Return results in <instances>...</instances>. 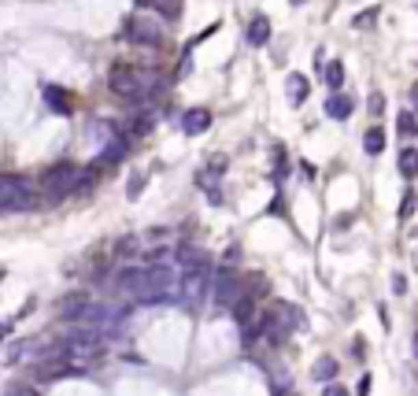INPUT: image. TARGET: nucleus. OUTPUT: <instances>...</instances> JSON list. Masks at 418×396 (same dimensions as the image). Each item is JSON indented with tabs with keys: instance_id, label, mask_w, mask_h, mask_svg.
Segmentation results:
<instances>
[{
	"instance_id": "obj_1",
	"label": "nucleus",
	"mask_w": 418,
	"mask_h": 396,
	"mask_svg": "<svg viewBox=\"0 0 418 396\" xmlns=\"http://www.w3.org/2000/svg\"><path fill=\"white\" fill-rule=\"evenodd\" d=\"M107 86H112L115 97L122 100H144V97H156V89L163 86L156 71H141V67H115L112 78H107Z\"/></svg>"
},
{
	"instance_id": "obj_2",
	"label": "nucleus",
	"mask_w": 418,
	"mask_h": 396,
	"mask_svg": "<svg viewBox=\"0 0 418 396\" xmlns=\"http://www.w3.org/2000/svg\"><path fill=\"white\" fill-rule=\"evenodd\" d=\"M122 38L133 45H144V49H159L163 45V23L152 12H133L130 19L122 23Z\"/></svg>"
},
{
	"instance_id": "obj_3",
	"label": "nucleus",
	"mask_w": 418,
	"mask_h": 396,
	"mask_svg": "<svg viewBox=\"0 0 418 396\" xmlns=\"http://www.w3.org/2000/svg\"><path fill=\"white\" fill-rule=\"evenodd\" d=\"M89 178H93V167L81 171V167H75V163H52V167L41 174V186L49 189L52 197H60V193H70V189L86 186Z\"/></svg>"
},
{
	"instance_id": "obj_4",
	"label": "nucleus",
	"mask_w": 418,
	"mask_h": 396,
	"mask_svg": "<svg viewBox=\"0 0 418 396\" xmlns=\"http://www.w3.org/2000/svg\"><path fill=\"white\" fill-rule=\"evenodd\" d=\"M34 204H38V197H34V186L26 178H15V174L0 178V211H26Z\"/></svg>"
},
{
	"instance_id": "obj_5",
	"label": "nucleus",
	"mask_w": 418,
	"mask_h": 396,
	"mask_svg": "<svg viewBox=\"0 0 418 396\" xmlns=\"http://www.w3.org/2000/svg\"><path fill=\"white\" fill-rule=\"evenodd\" d=\"M241 274L237 271H211V282H207V300L219 304V308H230L233 300H241Z\"/></svg>"
},
{
	"instance_id": "obj_6",
	"label": "nucleus",
	"mask_w": 418,
	"mask_h": 396,
	"mask_svg": "<svg viewBox=\"0 0 418 396\" xmlns=\"http://www.w3.org/2000/svg\"><path fill=\"white\" fill-rule=\"evenodd\" d=\"M267 319L274 322L278 330H304V315L293 308V304H285V300H270V311H267Z\"/></svg>"
},
{
	"instance_id": "obj_7",
	"label": "nucleus",
	"mask_w": 418,
	"mask_h": 396,
	"mask_svg": "<svg viewBox=\"0 0 418 396\" xmlns=\"http://www.w3.org/2000/svg\"><path fill=\"white\" fill-rule=\"evenodd\" d=\"M174 260H178V271H207V267H211V256L200 252L193 245H185V241L174 248Z\"/></svg>"
},
{
	"instance_id": "obj_8",
	"label": "nucleus",
	"mask_w": 418,
	"mask_h": 396,
	"mask_svg": "<svg viewBox=\"0 0 418 396\" xmlns=\"http://www.w3.org/2000/svg\"><path fill=\"white\" fill-rule=\"evenodd\" d=\"M204 130H211V112H207V108H189V112L181 115V134L196 137Z\"/></svg>"
},
{
	"instance_id": "obj_9",
	"label": "nucleus",
	"mask_w": 418,
	"mask_h": 396,
	"mask_svg": "<svg viewBox=\"0 0 418 396\" xmlns=\"http://www.w3.org/2000/svg\"><path fill=\"white\" fill-rule=\"evenodd\" d=\"M86 308H89V297H86V293H70V297H63V304H60V319H67V322H81Z\"/></svg>"
},
{
	"instance_id": "obj_10",
	"label": "nucleus",
	"mask_w": 418,
	"mask_h": 396,
	"mask_svg": "<svg viewBox=\"0 0 418 396\" xmlns=\"http://www.w3.org/2000/svg\"><path fill=\"white\" fill-rule=\"evenodd\" d=\"M285 93H289V104L300 108L307 100V93H311V82H307L304 75H289L285 78Z\"/></svg>"
},
{
	"instance_id": "obj_11",
	"label": "nucleus",
	"mask_w": 418,
	"mask_h": 396,
	"mask_svg": "<svg viewBox=\"0 0 418 396\" xmlns=\"http://www.w3.org/2000/svg\"><path fill=\"white\" fill-rule=\"evenodd\" d=\"M244 38H248V45H256V49L267 45L270 41V19L267 15H256V19L248 23V34H244Z\"/></svg>"
},
{
	"instance_id": "obj_12",
	"label": "nucleus",
	"mask_w": 418,
	"mask_h": 396,
	"mask_svg": "<svg viewBox=\"0 0 418 396\" xmlns=\"http://www.w3.org/2000/svg\"><path fill=\"white\" fill-rule=\"evenodd\" d=\"M352 108H356V104H352V97H344V93H330V97H326V115H330V119H348Z\"/></svg>"
},
{
	"instance_id": "obj_13",
	"label": "nucleus",
	"mask_w": 418,
	"mask_h": 396,
	"mask_svg": "<svg viewBox=\"0 0 418 396\" xmlns=\"http://www.w3.org/2000/svg\"><path fill=\"white\" fill-rule=\"evenodd\" d=\"M230 308H233V319H237V326H244V322L256 319V300H252L248 293H241V300H233Z\"/></svg>"
},
{
	"instance_id": "obj_14",
	"label": "nucleus",
	"mask_w": 418,
	"mask_h": 396,
	"mask_svg": "<svg viewBox=\"0 0 418 396\" xmlns=\"http://www.w3.org/2000/svg\"><path fill=\"white\" fill-rule=\"evenodd\" d=\"M44 100H49L52 112H63V115L70 112V97H67V89H60V86H49V89H44Z\"/></svg>"
},
{
	"instance_id": "obj_15",
	"label": "nucleus",
	"mask_w": 418,
	"mask_h": 396,
	"mask_svg": "<svg viewBox=\"0 0 418 396\" xmlns=\"http://www.w3.org/2000/svg\"><path fill=\"white\" fill-rule=\"evenodd\" d=\"M363 149H367V156L385 152V130H381V126H370V130L363 134Z\"/></svg>"
},
{
	"instance_id": "obj_16",
	"label": "nucleus",
	"mask_w": 418,
	"mask_h": 396,
	"mask_svg": "<svg viewBox=\"0 0 418 396\" xmlns=\"http://www.w3.org/2000/svg\"><path fill=\"white\" fill-rule=\"evenodd\" d=\"M311 378H315V382H333V378H337V359L322 356L319 363L311 367Z\"/></svg>"
},
{
	"instance_id": "obj_17",
	"label": "nucleus",
	"mask_w": 418,
	"mask_h": 396,
	"mask_svg": "<svg viewBox=\"0 0 418 396\" xmlns=\"http://www.w3.org/2000/svg\"><path fill=\"white\" fill-rule=\"evenodd\" d=\"M400 174H404V178H418V149L400 152Z\"/></svg>"
},
{
	"instance_id": "obj_18",
	"label": "nucleus",
	"mask_w": 418,
	"mask_h": 396,
	"mask_svg": "<svg viewBox=\"0 0 418 396\" xmlns=\"http://www.w3.org/2000/svg\"><path fill=\"white\" fill-rule=\"evenodd\" d=\"M326 86H330V93H341V86H344V67L337 60L326 67Z\"/></svg>"
},
{
	"instance_id": "obj_19",
	"label": "nucleus",
	"mask_w": 418,
	"mask_h": 396,
	"mask_svg": "<svg viewBox=\"0 0 418 396\" xmlns=\"http://www.w3.org/2000/svg\"><path fill=\"white\" fill-rule=\"evenodd\" d=\"M152 8H156L159 15H167V19H178L181 15V0H152Z\"/></svg>"
},
{
	"instance_id": "obj_20",
	"label": "nucleus",
	"mask_w": 418,
	"mask_h": 396,
	"mask_svg": "<svg viewBox=\"0 0 418 396\" xmlns=\"http://www.w3.org/2000/svg\"><path fill=\"white\" fill-rule=\"evenodd\" d=\"M374 23H378V4H374V8H367L363 15H356V19H352V26H356V30H370Z\"/></svg>"
},
{
	"instance_id": "obj_21",
	"label": "nucleus",
	"mask_w": 418,
	"mask_h": 396,
	"mask_svg": "<svg viewBox=\"0 0 418 396\" xmlns=\"http://www.w3.org/2000/svg\"><path fill=\"white\" fill-rule=\"evenodd\" d=\"M396 126H400V134H404V137H415V134H418V123H415V115H411V112H400Z\"/></svg>"
},
{
	"instance_id": "obj_22",
	"label": "nucleus",
	"mask_w": 418,
	"mask_h": 396,
	"mask_svg": "<svg viewBox=\"0 0 418 396\" xmlns=\"http://www.w3.org/2000/svg\"><path fill=\"white\" fill-rule=\"evenodd\" d=\"M119 156H126V141H112L104 149V156H100V163H115Z\"/></svg>"
},
{
	"instance_id": "obj_23",
	"label": "nucleus",
	"mask_w": 418,
	"mask_h": 396,
	"mask_svg": "<svg viewBox=\"0 0 418 396\" xmlns=\"http://www.w3.org/2000/svg\"><path fill=\"white\" fill-rule=\"evenodd\" d=\"M115 252H119V256H130V252H138V237H122V241L115 245Z\"/></svg>"
},
{
	"instance_id": "obj_24",
	"label": "nucleus",
	"mask_w": 418,
	"mask_h": 396,
	"mask_svg": "<svg viewBox=\"0 0 418 396\" xmlns=\"http://www.w3.org/2000/svg\"><path fill=\"white\" fill-rule=\"evenodd\" d=\"M4 396H41V393L30 389V385H12V389H8Z\"/></svg>"
},
{
	"instance_id": "obj_25",
	"label": "nucleus",
	"mask_w": 418,
	"mask_h": 396,
	"mask_svg": "<svg viewBox=\"0 0 418 396\" xmlns=\"http://www.w3.org/2000/svg\"><path fill=\"white\" fill-rule=\"evenodd\" d=\"M411 215H415V197L407 193V197H404V204H400V219H411Z\"/></svg>"
},
{
	"instance_id": "obj_26",
	"label": "nucleus",
	"mask_w": 418,
	"mask_h": 396,
	"mask_svg": "<svg viewBox=\"0 0 418 396\" xmlns=\"http://www.w3.org/2000/svg\"><path fill=\"white\" fill-rule=\"evenodd\" d=\"M141 189H144V174H133L130 178V197H138Z\"/></svg>"
},
{
	"instance_id": "obj_27",
	"label": "nucleus",
	"mask_w": 418,
	"mask_h": 396,
	"mask_svg": "<svg viewBox=\"0 0 418 396\" xmlns=\"http://www.w3.org/2000/svg\"><path fill=\"white\" fill-rule=\"evenodd\" d=\"M356 393H359V396H370V374H363V378H359Z\"/></svg>"
},
{
	"instance_id": "obj_28",
	"label": "nucleus",
	"mask_w": 418,
	"mask_h": 396,
	"mask_svg": "<svg viewBox=\"0 0 418 396\" xmlns=\"http://www.w3.org/2000/svg\"><path fill=\"white\" fill-rule=\"evenodd\" d=\"M381 108H385V100H381V93H374V97H370V112L381 115Z\"/></svg>"
},
{
	"instance_id": "obj_29",
	"label": "nucleus",
	"mask_w": 418,
	"mask_h": 396,
	"mask_svg": "<svg viewBox=\"0 0 418 396\" xmlns=\"http://www.w3.org/2000/svg\"><path fill=\"white\" fill-rule=\"evenodd\" d=\"M322 396H348V393H344L341 385H333V382H330V385H326V389H322Z\"/></svg>"
},
{
	"instance_id": "obj_30",
	"label": "nucleus",
	"mask_w": 418,
	"mask_h": 396,
	"mask_svg": "<svg viewBox=\"0 0 418 396\" xmlns=\"http://www.w3.org/2000/svg\"><path fill=\"white\" fill-rule=\"evenodd\" d=\"M407 289V282H404V274H393V293H404Z\"/></svg>"
},
{
	"instance_id": "obj_31",
	"label": "nucleus",
	"mask_w": 418,
	"mask_h": 396,
	"mask_svg": "<svg viewBox=\"0 0 418 396\" xmlns=\"http://www.w3.org/2000/svg\"><path fill=\"white\" fill-rule=\"evenodd\" d=\"M411 104L418 108V86H411Z\"/></svg>"
},
{
	"instance_id": "obj_32",
	"label": "nucleus",
	"mask_w": 418,
	"mask_h": 396,
	"mask_svg": "<svg viewBox=\"0 0 418 396\" xmlns=\"http://www.w3.org/2000/svg\"><path fill=\"white\" fill-rule=\"evenodd\" d=\"M415 356H418V334H415Z\"/></svg>"
},
{
	"instance_id": "obj_33",
	"label": "nucleus",
	"mask_w": 418,
	"mask_h": 396,
	"mask_svg": "<svg viewBox=\"0 0 418 396\" xmlns=\"http://www.w3.org/2000/svg\"><path fill=\"white\" fill-rule=\"evenodd\" d=\"M289 4H304V0H289Z\"/></svg>"
}]
</instances>
